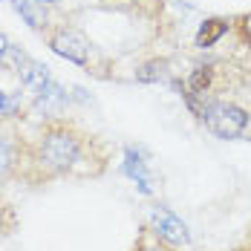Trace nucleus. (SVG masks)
Listing matches in <instances>:
<instances>
[{"mask_svg":"<svg viewBox=\"0 0 251 251\" xmlns=\"http://www.w3.org/2000/svg\"><path fill=\"white\" fill-rule=\"evenodd\" d=\"M26 145L29 136L21 130V119L0 116V191L9 182H21L26 165Z\"/></svg>","mask_w":251,"mask_h":251,"instance_id":"7ed1b4c3","label":"nucleus"},{"mask_svg":"<svg viewBox=\"0 0 251 251\" xmlns=\"http://www.w3.org/2000/svg\"><path fill=\"white\" fill-rule=\"evenodd\" d=\"M202 125L208 127L217 139H243L251 127V110L243 101L231 99V96H211L202 101L200 113Z\"/></svg>","mask_w":251,"mask_h":251,"instance_id":"f03ea898","label":"nucleus"},{"mask_svg":"<svg viewBox=\"0 0 251 251\" xmlns=\"http://www.w3.org/2000/svg\"><path fill=\"white\" fill-rule=\"evenodd\" d=\"M67 104L70 96L61 84L50 81L47 87H41L38 93H32V104H29V113L32 116H41L44 122L47 119H58V116H67Z\"/></svg>","mask_w":251,"mask_h":251,"instance_id":"423d86ee","label":"nucleus"},{"mask_svg":"<svg viewBox=\"0 0 251 251\" xmlns=\"http://www.w3.org/2000/svg\"><path fill=\"white\" fill-rule=\"evenodd\" d=\"M228 29H231V21L228 18H211V21H205L200 26V32H197V47L200 50H211V47H217L220 41H223V35H228Z\"/></svg>","mask_w":251,"mask_h":251,"instance_id":"9d476101","label":"nucleus"},{"mask_svg":"<svg viewBox=\"0 0 251 251\" xmlns=\"http://www.w3.org/2000/svg\"><path fill=\"white\" fill-rule=\"evenodd\" d=\"M130 251H176V249H171V246H165L156 234H153L151 228L145 226L142 231H139V237H136V243H133V249Z\"/></svg>","mask_w":251,"mask_h":251,"instance_id":"ddd939ff","label":"nucleus"},{"mask_svg":"<svg viewBox=\"0 0 251 251\" xmlns=\"http://www.w3.org/2000/svg\"><path fill=\"white\" fill-rule=\"evenodd\" d=\"M44 41L64 61H70L75 67H84V70H93V44H90V38L81 29H75L70 24H52L44 32Z\"/></svg>","mask_w":251,"mask_h":251,"instance_id":"20e7f679","label":"nucleus"},{"mask_svg":"<svg viewBox=\"0 0 251 251\" xmlns=\"http://www.w3.org/2000/svg\"><path fill=\"white\" fill-rule=\"evenodd\" d=\"M168 75V58H151L142 67H136V81L139 84H159Z\"/></svg>","mask_w":251,"mask_h":251,"instance_id":"9b49d317","label":"nucleus"},{"mask_svg":"<svg viewBox=\"0 0 251 251\" xmlns=\"http://www.w3.org/2000/svg\"><path fill=\"white\" fill-rule=\"evenodd\" d=\"M9 50H12V44H9V38L0 32V58H6V55H9Z\"/></svg>","mask_w":251,"mask_h":251,"instance_id":"4468645a","label":"nucleus"},{"mask_svg":"<svg viewBox=\"0 0 251 251\" xmlns=\"http://www.w3.org/2000/svg\"><path fill=\"white\" fill-rule=\"evenodd\" d=\"M122 174H125L130 182H136L139 194H145V197H153V194H156V188H153V176H151V171H148V162L142 159V151H136V148H125Z\"/></svg>","mask_w":251,"mask_h":251,"instance_id":"6e6552de","label":"nucleus"},{"mask_svg":"<svg viewBox=\"0 0 251 251\" xmlns=\"http://www.w3.org/2000/svg\"><path fill=\"white\" fill-rule=\"evenodd\" d=\"M246 243H251V231H249V240H246Z\"/></svg>","mask_w":251,"mask_h":251,"instance_id":"a211bd4d","label":"nucleus"},{"mask_svg":"<svg viewBox=\"0 0 251 251\" xmlns=\"http://www.w3.org/2000/svg\"><path fill=\"white\" fill-rule=\"evenodd\" d=\"M6 99H9V93H3V87H0V116H3V110H6Z\"/></svg>","mask_w":251,"mask_h":251,"instance_id":"2eb2a0df","label":"nucleus"},{"mask_svg":"<svg viewBox=\"0 0 251 251\" xmlns=\"http://www.w3.org/2000/svg\"><path fill=\"white\" fill-rule=\"evenodd\" d=\"M240 251H251V243H246V246H243V249H240Z\"/></svg>","mask_w":251,"mask_h":251,"instance_id":"f3484780","label":"nucleus"},{"mask_svg":"<svg viewBox=\"0 0 251 251\" xmlns=\"http://www.w3.org/2000/svg\"><path fill=\"white\" fill-rule=\"evenodd\" d=\"M110 145L81 127L75 119L58 116L41 122L35 139L26 145L21 182L41 188L55 179H96L107 171Z\"/></svg>","mask_w":251,"mask_h":251,"instance_id":"f257e3e1","label":"nucleus"},{"mask_svg":"<svg viewBox=\"0 0 251 251\" xmlns=\"http://www.w3.org/2000/svg\"><path fill=\"white\" fill-rule=\"evenodd\" d=\"M6 58H12V64L18 67V78H21V87L29 90V93H38L41 87H47L52 81L50 75V67L47 64H41V61H35V58H29L26 52H21L18 47H12Z\"/></svg>","mask_w":251,"mask_h":251,"instance_id":"0eeeda50","label":"nucleus"},{"mask_svg":"<svg viewBox=\"0 0 251 251\" xmlns=\"http://www.w3.org/2000/svg\"><path fill=\"white\" fill-rule=\"evenodd\" d=\"M41 3H47V6H58V3H64V0H41Z\"/></svg>","mask_w":251,"mask_h":251,"instance_id":"dca6fc26","label":"nucleus"},{"mask_svg":"<svg viewBox=\"0 0 251 251\" xmlns=\"http://www.w3.org/2000/svg\"><path fill=\"white\" fill-rule=\"evenodd\" d=\"M0 70H3V58H0Z\"/></svg>","mask_w":251,"mask_h":251,"instance_id":"6ab92c4d","label":"nucleus"},{"mask_svg":"<svg viewBox=\"0 0 251 251\" xmlns=\"http://www.w3.org/2000/svg\"><path fill=\"white\" fill-rule=\"evenodd\" d=\"M148 228H151L165 246H171V249H176V251L191 249V243H194L188 226L176 217L174 211H168V208H151V214H148Z\"/></svg>","mask_w":251,"mask_h":251,"instance_id":"39448f33","label":"nucleus"},{"mask_svg":"<svg viewBox=\"0 0 251 251\" xmlns=\"http://www.w3.org/2000/svg\"><path fill=\"white\" fill-rule=\"evenodd\" d=\"M12 6H15V12L26 21L29 29H35V32L44 35V32L52 26L50 6H47V3H41V0H12Z\"/></svg>","mask_w":251,"mask_h":251,"instance_id":"1a4fd4ad","label":"nucleus"},{"mask_svg":"<svg viewBox=\"0 0 251 251\" xmlns=\"http://www.w3.org/2000/svg\"><path fill=\"white\" fill-rule=\"evenodd\" d=\"M18 211H15V205L6 200L3 194H0V240H6V237H12L15 231H18Z\"/></svg>","mask_w":251,"mask_h":251,"instance_id":"f8f14e48","label":"nucleus"}]
</instances>
